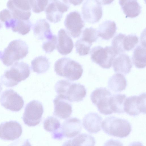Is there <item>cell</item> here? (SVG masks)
Returning <instances> with one entry per match:
<instances>
[{
    "mask_svg": "<svg viewBox=\"0 0 146 146\" xmlns=\"http://www.w3.org/2000/svg\"><path fill=\"white\" fill-rule=\"evenodd\" d=\"M55 88L58 96L71 102L82 101L87 92L83 85L66 80L58 81L55 85Z\"/></svg>",
    "mask_w": 146,
    "mask_h": 146,
    "instance_id": "cell-1",
    "label": "cell"
},
{
    "mask_svg": "<svg viewBox=\"0 0 146 146\" xmlns=\"http://www.w3.org/2000/svg\"><path fill=\"white\" fill-rule=\"evenodd\" d=\"M29 52V47L24 41L20 39L11 42L3 51H0V60L7 66L25 57Z\"/></svg>",
    "mask_w": 146,
    "mask_h": 146,
    "instance_id": "cell-2",
    "label": "cell"
},
{
    "mask_svg": "<svg viewBox=\"0 0 146 146\" xmlns=\"http://www.w3.org/2000/svg\"><path fill=\"white\" fill-rule=\"evenodd\" d=\"M30 74L28 64L23 62H17L10 69L5 71L1 77V80L6 87H12L26 79Z\"/></svg>",
    "mask_w": 146,
    "mask_h": 146,
    "instance_id": "cell-3",
    "label": "cell"
},
{
    "mask_svg": "<svg viewBox=\"0 0 146 146\" xmlns=\"http://www.w3.org/2000/svg\"><path fill=\"white\" fill-rule=\"evenodd\" d=\"M54 70L57 75L71 81L79 79L82 76L83 71L80 64L67 57L62 58L57 60L54 64Z\"/></svg>",
    "mask_w": 146,
    "mask_h": 146,
    "instance_id": "cell-4",
    "label": "cell"
},
{
    "mask_svg": "<svg viewBox=\"0 0 146 146\" xmlns=\"http://www.w3.org/2000/svg\"><path fill=\"white\" fill-rule=\"evenodd\" d=\"M101 126L106 134L120 138L127 137L132 130L131 125L128 121L113 116L106 118L102 122Z\"/></svg>",
    "mask_w": 146,
    "mask_h": 146,
    "instance_id": "cell-5",
    "label": "cell"
},
{
    "mask_svg": "<svg viewBox=\"0 0 146 146\" xmlns=\"http://www.w3.org/2000/svg\"><path fill=\"white\" fill-rule=\"evenodd\" d=\"M92 61L102 68L109 69L116 56V53L111 46L103 48L98 46L93 48L90 52Z\"/></svg>",
    "mask_w": 146,
    "mask_h": 146,
    "instance_id": "cell-6",
    "label": "cell"
},
{
    "mask_svg": "<svg viewBox=\"0 0 146 146\" xmlns=\"http://www.w3.org/2000/svg\"><path fill=\"white\" fill-rule=\"evenodd\" d=\"M111 92L106 88L100 87L93 91L90 96L92 103L101 114L107 115L113 113L110 108Z\"/></svg>",
    "mask_w": 146,
    "mask_h": 146,
    "instance_id": "cell-7",
    "label": "cell"
},
{
    "mask_svg": "<svg viewBox=\"0 0 146 146\" xmlns=\"http://www.w3.org/2000/svg\"><path fill=\"white\" fill-rule=\"evenodd\" d=\"M43 112L42 103L37 100H32L26 105L22 118L26 125L35 126L41 121Z\"/></svg>",
    "mask_w": 146,
    "mask_h": 146,
    "instance_id": "cell-8",
    "label": "cell"
},
{
    "mask_svg": "<svg viewBox=\"0 0 146 146\" xmlns=\"http://www.w3.org/2000/svg\"><path fill=\"white\" fill-rule=\"evenodd\" d=\"M82 13L83 19L87 22L93 24L99 21L102 15L100 0L85 1L82 6Z\"/></svg>",
    "mask_w": 146,
    "mask_h": 146,
    "instance_id": "cell-9",
    "label": "cell"
},
{
    "mask_svg": "<svg viewBox=\"0 0 146 146\" xmlns=\"http://www.w3.org/2000/svg\"><path fill=\"white\" fill-rule=\"evenodd\" d=\"M124 110L128 114L133 116L141 113L145 114V93L126 98L124 103Z\"/></svg>",
    "mask_w": 146,
    "mask_h": 146,
    "instance_id": "cell-10",
    "label": "cell"
},
{
    "mask_svg": "<svg viewBox=\"0 0 146 146\" xmlns=\"http://www.w3.org/2000/svg\"><path fill=\"white\" fill-rule=\"evenodd\" d=\"M46 9V18L51 22L56 23L60 21L64 13L70 7L68 1L51 0Z\"/></svg>",
    "mask_w": 146,
    "mask_h": 146,
    "instance_id": "cell-11",
    "label": "cell"
},
{
    "mask_svg": "<svg viewBox=\"0 0 146 146\" xmlns=\"http://www.w3.org/2000/svg\"><path fill=\"white\" fill-rule=\"evenodd\" d=\"M0 103L6 109L17 112L23 108L24 102L21 96L11 89L6 90L2 93Z\"/></svg>",
    "mask_w": 146,
    "mask_h": 146,
    "instance_id": "cell-12",
    "label": "cell"
},
{
    "mask_svg": "<svg viewBox=\"0 0 146 146\" xmlns=\"http://www.w3.org/2000/svg\"><path fill=\"white\" fill-rule=\"evenodd\" d=\"M7 5L14 17L24 20H29L31 15L30 0H9Z\"/></svg>",
    "mask_w": 146,
    "mask_h": 146,
    "instance_id": "cell-13",
    "label": "cell"
},
{
    "mask_svg": "<svg viewBox=\"0 0 146 146\" xmlns=\"http://www.w3.org/2000/svg\"><path fill=\"white\" fill-rule=\"evenodd\" d=\"M64 25L68 33L72 37L76 38L80 36L85 24L80 13L75 11L67 15Z\"/></svg>",
    "mask_w": 146,
    "mask_h": 146,
    "instance_id": "cell-14",
    "label": "cell"
},
{
    "mask_svg": "<svg viewBox=\"0 0 146 146\" xmlns=\"http://www.w3.org/2000/svg\"><path fill=\"white\" fill-rule=\"evenodd\" d=\"M22 133V127L17 121H10L0 124V138L2 139L13 141L19 138Z\"/></svg>",
    "mask_w": 146,
    "mask_h": 146,
    "instance_id": "cell-15",
    "label": "cell"
},
{
    "mask_svg": "<svg viewBox=\"0 0 146 146\" xmlns=\"http://www.w3.org/2000/svg\"><path fill=\"white\" fill-rule=\"evenodd\" d=\"M60 128L59 130L63 137L72 138L81 132L82 129L81 121L76 117L70 118L64 121Z\"/></svg>",
    "mask_w": 146,
    "mask_h": 146,
    "instance_id": "cell-16",
    "label": "cell"
},
{
    "mask_svg": "<svg viewBox=\"0 0 146 146\" xmlns=\"http://www.w3.org/2000/svg\"><path fill=\"white\" fill-rule=\"evenodd\" d=\"M54 109L53 115L59 118L66 119L72 112V107L69 102L57 96L53 100Z\"/></svg>",
    "mask_w": 146,
    "mask_h": 146,
    "instance_id": "cell-17",
    "label": "cell"
},
{
    "mask_svg": "<svg viewBox=\"0 0 146 146\" xmlns=\"http://www.w3.org/2000/svg\"><path fill=\"white\" fill-rule=\"evenodd\" d=\"M6 28H11L15 32H17L22 35H25L30 31L32 27V23L29 20H24L11 16L5 22Z\"/></svg>",
    "mask_w": 146,
    "mask_h": 146,
    "instance_id": "cell-18",
    "label": "cell"
},
{
    "mask_svg": "<svg viewBox=\"0 0 146 146\" xmlns=\"http://www.w3.org/2000/svg\"><path fill=\"white\" fill-rule=\"evenodd\" d=\"M56 48L58 52L62 55L70 53L74 47L73 41L64 29L58 32Z\"/></svg>",
    "mask_w": 146,
    "mask_h": 146,
    "instance_id": "cell-19",
    "label": "cell"
},
{
    "mask_svg": "<svg viewBox=\"0 0 146 146\" xmlns=\"http://www.w3.org/2000/svg\"><path fill=\"white\" fill-rule=\"evenodd\" d=\"M102 120V117L97 113L90 112L84 117L82 124L89 133H96L101 130Z\"/></svg>",
    "mask_w": 146,
    "mask_h": 146,
    "instance_id": "cell-20",
    "label": "cell"
},
{
    "mask_svg": "<svg viewBox=\"0 0 146 146\" xmlns=\"http://www.w3.org/2000/svg\"><path fill=\"white\" fill-rule=\"evenodd\" d=\"M112 66L114 72L125 75L131 71L132 64L129 56L121 53L113 60Z\"/></svg>",
    "mask_w": 146,
    "mask_h": 146,
    "instance_id": "cell-21",
    "label": "cell"
},
{
    "mask_svg": "<svg viewBox=\"0 0 146 146\" xmlns=\"http://www.w3.org/2000/svg\"><path fill=\"white\" fill-rule=\"evenodd\" d=\"M33 31L35 36L40 40L50 39L53 35L49 24L44 19H40L36 21L33 26Z\"/></svg>",
    "mask_w": 146,
    "mask_h": 146,
    "instance_id": "cell-22",
    "label": "cell"
},
{
    "mask_svg": "<svg viewBox=\"0 0 146 146\" xmlns=\"http://www.w3.org/2000/svg\"><path fill=\"white\" fill-rule=\"evenodd\" d=\"M119 3L126 18H134L141 13V7L137 0H119Z\"/></svg>",
    "mask_w": 146,
    "mask_h": 146,
    "instance_id": "cell-23",
    "label": "cell"
},
{
    "mask_svg": "<svg viewBox=\"0 0 146 146\" xmlns=\"http://www.w3.org/2000/svg\"><path fill=\"white\" fill-rule=\"evenodd\" d=\"M117 27L113 21L107 20L99 26L97 31L98 35L102 39L108 40L111 38L115 33Z\"/></svg>",
    "mask_w": 146,
    "mask_h": 146,
    "instance_id": "cell-24",
    "label": "cell"
},
{
    "mask_svg": "<svg viewBox=\"0 0 146 146\" xmlns=\"http://www.w3.org/2000/svg\"><path fill=\"white\" fill-rule=\"evenodd\" d=\"M132 62L135 67L143 68L146 66V47L145 43L142 42L134 49L132 55Z\"/></svg>",
    "mask_w": 146,
    "mask_h": 146,
    "instance_id": "cell-25",
    "label": "cell"
},
{
    "mask_svg": "<svg viewBox=\"0 0 146 146\" xmlns=\"http://www.w3.org/2000/svg\"><path fill=\"white\" fill-rule=\"evenodd\" d=\"M127 80L122 74L117 73L113 75L109 79L108 86L109 89L115 92H120L125 89Z\"/></svg>",
    "mask_w": 146,
    "mask_h": 146,
    "instance_id": "cell-26",
    "label": "cell"
},
{
    "mask_svg": "<svg viewBox=\"0 0 146 146\" xmlns=\"http://www.w3.org/2000/svg\"><path fill=\"white\" fill-rule=\"evenodd\" d=\"M50 63L46 57L40 56L36 57L31 62L33 71L39 74L45 72L49 68Z\"/></svg>",
    "mask_w": 146,
    "mask_h": 146,
    "instance_id": "cell-27",
    "label": "cell"
},
{
    "mask_svg": "<svg viewBox=\"0 0 146 146\" xmlns=\"http://www.w3.org/2000/svg\"><path fill=\"white\" fill-rule=\"evenodd\" d=\"M126 98L125 94H118L112 95L110 105L113 113L121 114L124 113V104Z\"/></svg>",
    "mask_w": 146,
    "mask_h": 146,
    "instance_id": "cell-28",
    "label": "cell"
},
{
    "mask_svg": "<svg viewBox=\"0 0 146 146\" xmlns=\"http://www.w3.org/2000/svg\"><path fill=\"white\" fill-rule=\"evenodd\" d=\"M70 141L72 146H94L96 143L93 136L86 133L79 134Z\"/></svg>",
    "mask_w": 146,
    "mask_h": 146,
    "instance_id": "cell-29",
    "label": "cell"
},
{
    "mask_svg": "<svg viewBox=\"0 0 146 146\" xmlns=\"http://www.w3.org/2000/svg\"><path fill=\"white\" fill-rule=\"evenodd\" d=\"M60 124L59 121L56 117L48 116L44 121V128L46 131L54 132L60 128Z\"/></svg>",
    "mask_w": 146,
    "mask_h": 146,
    "instance_id": "cell-30",
    "label": "cell"
},
{
    "mask_svg": "<svg viewBox=\"0 0 146 146\" xmlns=\"http://www.w3.org/2000/svg\"><path fill=\"white\" fill-rule=\"evenodd\" d=\"M92 43L87 42L81 38L78 40L75 44L76 52L80 56L88 54Z\"/></svg>",
    "mask_w": 146,
    "mask_h": 146,
    "instance_id": "cell-31",
    "label": "cell"
},
{
    "mask_svg": "<svg viewBox=\"0 0 146 146\" xmlns=\"http://www.w3.org/2000/svg\"><path fill=\"white\" fill-rule=\"evenodd\" d=\"M125 35L119 33L117 34L112 40L111 46L117 55L125 52L123 47V40Z\"/></svg>",
    "mask_w": 146,
    "mask_h": 146,
    "instance_id": "cell-32",
    "label": "cell"
},
{
    "mask_svg": "<svg viewBox=\"0 0 146 146\" xmlns=\"http://www.w3.org/2000/svg\"><path fill=\"white\" fill-rule=\"evenodd\" d=\"M138 37L135 34H131L126 35L123 40V46L125 51L132 49L138 42Z\"/></svg>",
    "mask_w": 146,
    "mask_h": 146,
    "instance_id": "cell-33",
    "label": "cell"
},
{
    "mask_svg": "<svg viewBox=\"0 0 146 146\" xmlns=\"http://www.w3.org/2000/svg\"><path fill=\"white\" fill-rule=\"evenodd\" d=\"M99 36L97 30L92 27L86 28L83 31L82 38L92 43L97 41Z\"/></svg>",
    "mask_w": 146,
    "mask_h": 146,
    "instance_id": "cell-34",
    "label": "cell"
},
{
    "mask_svg": "<svg viewBox=\"0 0 146 146\" xmlns=\"http://www.w3.org/2000/svg\"><path fill=\"white\" fill-rule=\"evenodd\" d=\"M57 42V37L53 35L51 38L44 42L42 45V48L46 53L52 52L56 48Z\"/></svg>",
    "mask_w": 146,
    "mask_h": 146,
    "instance_id": "cell-35",
    "label": "cell"
},
{
    "mask_svg": "<svg viewBox=\"0 0 146 146\" xmlns=\"http://www.w3.org/2000/svg\"><path fill=\"white\" fill-rule=\"evenodd\" d=\"M33 11L39 13L44 11L49 1L30 0Z\"/></svg>",
    "mask_w": 146,
    "mask_h": 146,
    "instance_id": "cell-36",
    "label": "cell"
},
{
    "mask_svg": "<svg viewBox=\"0 0 146 146\" xmlns=\"http://www.w3.org/2000/svg\"><path fill=\"white\" fill-rule=\"evenodd\" d=\"M104 146H123L119 141L113 139H109L105 142Z\"/></svg>",
    "mask_w": 146,
    "mask_h": 146,
    "instance_id": "cell-37",
    "label": "cell"
},
{
    "mask_svg": "<svg viewBox=\"0 0 146 146\" xmlns=\"http://www.w3.org/2000/svg\"><path fill=\"white\" fill-rule=\"evenodd\" d=\"M9 146H31V143L28 139H27L23 142L21 141H19V140L15 141L11 144Z\"/></svg>",
    "mask_w": 146,
    "mask_h": 146,
    "instance_id": "cell-38",
    "label": "cell"
},
{
    "mask_svg": "<svg viewBox=\"0 0 146 146\" xmlns=\"http://www.w3.org/2000/svg\"><path fill=\"white\" fill-rule=\"evenodd\" d=\"M128 146H143V145L139 141H135L131 143Z\"/></svg>",
    "mask_w": 146,
    "mask_h": 146,
    "instance_id": "cell-39",
    "label": "cell"
},
{
    "mask_svg": "<svg viewBox=\"0 0 146 146\" xmlns=\"http://www.w3.org/2000/svg\"><path fill=\"white\" fill-rule=\"evenodd\" d=\"M83 1H68L69 2L73 4L74 5H80L82 2Z\"/></svg>",
    "mask_w": 146,
    "mask_h": 146,
    "instance_id": "cell-40",
    "label": "cell"
},
{
    "mask_svg": "<svg viewBox=\"0 0 146 146\" xmlns=\"http://www.w3.org/2000/svg\"><path fill=\"white\" fill-rule=\"evenodd\" d=\"M62 146H72L71 143L70 139L67 140L65 142Z\"/></svg>",
    "mask_w": 146,
    "mask_h": 146,
    "instance_id": "cell-41",
    "label": "cell"
},
{
    "mask_svg": "<svg viewBox=\"0 0 146 146\" xmlns=\"http://www.w3.org/2000/svg\"><path fill=\"white\" fill-rule=\"evenodd\" d=\"M1 86H2V84L0 82V93L2 91V88Z\"/></svg>",
    "mask_w": 146,
    "mask_h": 146,
    "instance_id": "cell-42",
    "label": "cell"
},
{
    "mask_svg": "<svg viewBox=\"0 0 146 146\" xmlns=\"http://www.w3.org/2000/svg\"><path fill=\"white\" fill-rule=\"evenodd\" d=\"M2 27V24L1 23V21H0V30L1 28Z\"/></svg>",
    "mask_w": 146,
    "mask_h": 146,
    "instance_id": "cell-43",
    "label": "cell"
}]
</instances>
